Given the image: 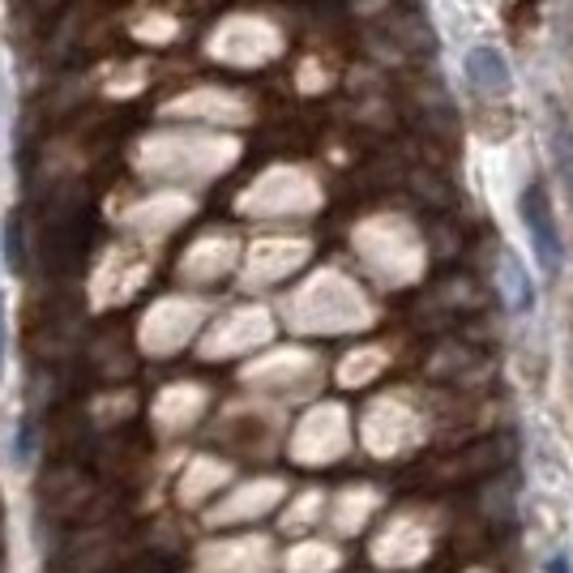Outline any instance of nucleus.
I'll return each instance as SVG.
<instances>
[{
    "mask_svg": "<svg viewBox=\"0 0 573 573\" xmlns=\"http://www.w3.org/2000/svg\"><path fill=\"white\" fill-rule=\"evenodd\" d=\"M517 210H522V228L535 244V257H539V270L548 279L561 275V261H565V248H561V231H557V219H552V202L539 184H526V193L517 197Z\"/></svg>",
    "mask_w": 573,
    "mask_h": 573,
    "instance_id": "1",
    "label": "nucleus"
},
{
    "mask_svg": "<svg viewBox=\"0 0 573 573\" xmlns=\"http://www.w3.org/2000/svg\"><path fill=\"white\" fill-rule=\"evenodd\" d=\"M466 77L475 82V90H484V95H505L510 90V60L501 57L492 44H479V48H471L466 52Z\"/></svg>",
    "mask_w": 573,
    "mask_h": 573,
    "instance_id": "2",
    "label": "nucleus"
},
{
    "mask_svg": "<svg viewBox=\"0 0 573 573\" xmlns=\"http://www.w3.org/2000/svg\"><path fill=\"white\" fill-rule=\"evenodd\" d=\"M552 163H557V172H561V180H565V188H570L573 197V124L565 115L552 120Z\"/></svg>",
    "mask_w": 573,
    "mask_h": 573,
    "instance_id": "3",
    "label": "nucleus"
},
{
    "mask_svg": "<svg viewBox=\"0 0 573 573\" xmlns=\"http://www.w3.org/2000/svg\"><path fill=\"white\" fill-rule=\"evenodd\" d=\"M501 275H505V295H510V308H514V313H531V308H535V291H531V279L522 275V266H517L514 257H505Z\"/></svg>",
    "mask_w": 573,
    "mask_h": 573,
    "instance_id": "4",
    "label": "nucleus"
}]
</instances>
